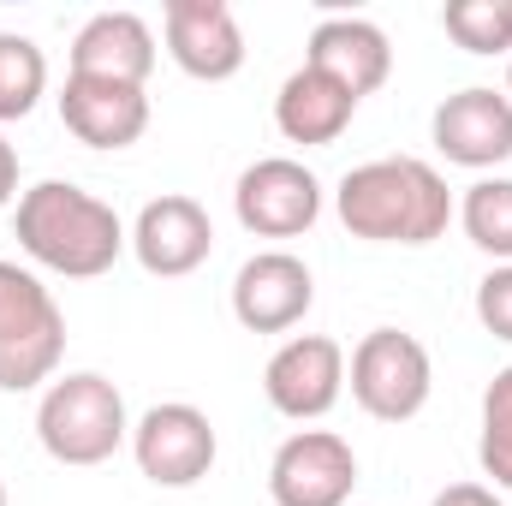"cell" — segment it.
Instances as JSON below:
<instances>
[{
	"label": "cell",
	"mask_w": 512,
	"mask_h": 506,
	"mask_svg": "<svg viewBox=\"0 0 512 506\" xmlns=\"http://www.w3.org/2000/svg\"><path fill=\"white\" fill-rule=\"evenodd\" d=\"M334 209L352 239L370 245H435L453 221V191L447 179L417 161V155H382L364 161L340 179Z\"/></svg>",
	"instance_id": "1"
},
{
	"label": "cell",
	"mask_w": 512,
	"mask_h": 506,
	"mask_svg": "<svg viewBox=\"0 0 512 506\" xmlns=\"http://www.w3.org/2000/svg\"><path fill=\"white\" fill-rule=\"evenodd\" d=\"M12 233L30 262L66 274V280H96L108 274L120 251L131 245V233L120 227V215L90 197L84 185H66V179H42L18 197V215H12Z\"/></svg>",
	"instance_id": "2"
},
{
	"label": "cell",
	"mask_w": 512,
	"mask_h": 506,
	"mask_svg": "<svg viewBox=\"0 0 512 506\" xmlns=\"http://www.w3.org/2000/svg\"><path fill=\"white\" fill-rule=\"evenodd\" d=\"M131 423H126V399L120 387L96 370L48 381L42 405H36V441L54 465H108L126 447Z\"/></svg>",
	"instance_id": "3"
},
{
	"label": "cell",
	"mask_w": 512,
	"mask_h": 506,
	"mask_svg": "<svg viewBox=\"0 0 512 506\" xmlns=\"http://www.w3.org/2000/svg\"><path fill=\"white\" fill-rule=\"evenodd\" d=\"M60 358H66V316L54 292L30 268L0 262V393H30L54 381Z\"/></svg>",
	"instance_id": "4"
},
{
	"label": "cell",
	"mask_w": 512,
	"mask_h": 506,
	"mask_svg": "<svg viewBox=\"0 0 512 506\" xmlns=\"http://www.w3.org/2000/svg\"><path fill=\"white\" fill-rule=\"evenodd\" d=\"M429 352L417 334H399V328H376L358 340L352 352V399L376 417V423H411L423 405H429Z\"/></svg>",
	"instance_id": "5"
},
{
	"label": "cell",
	"mask_w": 512,
	"mask_h": 506,
	"mask_svg": "<svg viewBox=\"0 0 512 506\" xmlns=\"http://www.w3.org/2000/svg\"><path fill=\"white\" fill-rule=\"evenodd\" d=\"M215 453H221L215 423L197 405H185V399L149 405L137 417V429H131V459H137V471L155 489H191V483H203L215 471Z\"/></svg>",
	"instance_id": "6"
},
{
	"label": "cell",
	"mask_w": 512,
	"mask_h": 506,
	"mask_svg": "<svg viewBox=\"0 0 512 506\" xmlns=\"http://www.w3.org/2000/svg\"><path fill=\"white\" fill-rule=\"evenodd\" d=\"M358 489V453L334 429H298L268 465L274 506H346Z\"/></svg>",
	"instance_id": "7"
},
{
	"label": "cell",
	"mask_w": 512,
	"mask_h": 506,
	"mask_svg": "<svg viewBox=\"0 0 512 506\" xmlns=\"http://www.w3.org/2000/svg\"><path fill=\"white\" fill-rule=\"evenodd\" d=\"M233 209H239V227L256 233V239H298L322 215V185H316V173L304 161L268 155V161L239 173Z\"/></svg>",
	"instance_id": "8"
},
{
	"label": "cell",
	"mask_w": 512,
	"mask_h": 506,
	"mask_svg": "<svg viewBox=\"0 0 512 506\" xmlns=\"http://www.w3.org/2000/svg\"><path fill=\"white\" fill-rule=\"evenodd\" d=\"M262 393H268V405H274L280 417H292V423L328 417V411L340 405V393H346V352H340V340H328V334H298V340H286V346L268 358V370H262Z\"/></svg>",
	"instance_id": "9"
},
{
	"label": "cell",
	"mask_w": 512,
	"mask_h": 506,
	"mask_svg": "<svg viewBox=\"0 0 512 506\" xmlns=\"http://www.w3.org/2000/svg\"><path fill=\"white\" fill-rule=\"evenodd\" d=\"M167 54L197 84H227L245 66V30L227 0H167Z\"/></svg>",
	"instance_id": "10"
},
{
	"label": "cell",
	"mask_w": 512,
	"mask_h": 506,
	"mask_svg": "<svg viewBox=\"0 0 512 506\" xmlns=\"http://www.w3.org/2000/svg\"><path fill=\"white\" fill-rule=\"evenodd\" d=\"M131 251H137V262H143L149 274H161V280L197 274V268L209 262V251H215V221H209V209H203L197 197L167 191V197H155V203L137 209Z\"/></svg>",
	"instance_id": "11"
},
{
	"label": "cell",
	"mask_w": 512,
	"mask_h": 506,
	"mask_svg": "<svg viewBox=\"0 0 512 506\" xmlns=\"http://www.w3.org/2000/svg\"><path fill=\"white\" fill-rule=\"evenodd\" d=\"M316 304V280L292 251H256L233 280V316L251 334H286Z\"/></svg>",
	"instance_id": "12"
},
{
	"label": "cell",
	"mask_w": 512,
	"mask_h": 506,
	"mask_svg": "<svg viewBox=\"0 0 512 506\" xmlns=\"http://www.w3.org/2000/svg\"><path fill=\"white\" fill-rule=\"evenodd\" d=\"M435 149L453 167H501L512 161V102L489 84H471L435 108Z\"/></svg>",
	"instance_id": "13"
},
{
	"label": "cell",
	"mask_w": 512,
	"mask_h": 506,
	"mask_svg": "<svg viewBox=\"0 0 512 506\" xmlns=\"http://www.w3.org/2000/svg\"><path fill=\"white\" fill-rule=\"evenodd\" d=\"M304 66L322 72V78H334L352 102H364V96H376V90L387 84L393 48H387V36L370 24V18H322V24L310 30Z\"/></svg>",
	"instance_id": "14"
},
{
	"label": "cell",
	"mask_w": 512,
	"mask_h": 506,
	"mask_svg": "<svg viewBox=\"0 0 512 506\" xmlns=\"http://www.w3.org/2000/svg\"><path fill=\"white\" fill-rule=\"evenodd\" d=\"M60 120L90 149H126L149 131V96L137 84H102V78H66Z\"/></svg>",
	"instance_id": "15"
},
{
	"label": "cell",
	"mask_w": 512,
	"mask_h": 506,
	"mask_svg": "<svg viewBox=\"0 0 512 506\" xmlns=\"http://www.w3.org/2000/svg\"><path fill=\"white\" fill-rule=\"evenodd\" d=\"M155 72V36L137 12H96L72 36V78H102V84H137Z\"/></svg>",
	"instance_id": "16"
},
{
	"label": "cell",
	"mask_w": 512,
	"mask_h": 506,
	"mask_svg": "<svg viewBox=\"0 0 512 506\" xmlns=\"http://www.w3.org/2000/svg\"><path fill=\"white\" fill-rule=\"evenodd\" d=\"M352 114H358V102L334 84V78H322V72H310V66H298L286 84H280V96H274V126L286 143H304V149H322V143H334L340 131L352 126Z\"/></svg>",
	"instance_id": "17"
},
{
	"label": "cell",
	"mask_w": 512,
	"mask_h": 506,
	"mask_svg": "<svg viewBox=\"0 0 512 506\" xmlns=\"http://www.w3.org/2000/svg\"><path fill=\"white\" fill-rule=\"evenodd\" d=\"M48 90V60L30 36L18 30H0V126L6 120H24Z\"/></svg>",
	"instance_id": "18"
},
{
	"label": "cell",
	"mask_w": 512,
	"mask_h": 506,
	"mask_svg": "<svg viewBox=\"0 0 512 506\" xmlns=\"http://www.w3.org/2000/svg\"><path fill=\"white\" fill-rule=\"evenodd\" d=\"M459 221L477 251L512 262V179H477L459 203Z\"/></svg>",
	"instance_id": "19"
},
{
	"label": "cell",
	"mask_w": 512,
	"mask_h": 506,
	"mask_svg": "<svg viewBox=\"0 0 512 506\" xmlns=\"http://www.w3.org/2000/svg\"><path fill=\"white\" fill-rule=\"evenodd\" d=\"M441 24L465 54H512V0H447Z\"/></svg>",
	"instance_id": "20"
},
{
	"label": "cell",
	"mask_w": 512,
	"mask_h": 506,
	"mask_svg": "<svg viewBox=\"0 0 512 506\" xmlns=\"http://www.w3.org/2000/svg\"><path fill=\"white\" fill-rule=\"evenodd\" d=\"M477 459L495 477V489H512V364L483 393V441H477Z\"/></svg>",
	"instance_id": "21"
},
{
	"label": "cell",
	"mask_w": 512,
	"mask_h": 506,
	"mask_svg": "<svg viewBox=\"0 0 512 506\" xmlns=\"http://www.w3.org/2000/svg\"><path fill=\"white\" fill-rule=\"evenodd\" d=\"M477 322L495 340L512 346V262H501L495 274H483V286H477Z\"/></svg>",
	"instance_id": "22"
},
{
	"label": "cell",
	"mask_w": 512,
	"mask_h": 506,
	"mask_svg": "<svg viewBox=\"0 0 512 506\" xmlns=\"http://www.w3.org/2000/svg\"><path fill=\"white\" fill-rule=\"evenodd\" d=\"M429 506H501V495L483 489V483H453V489H441Z\"/></svg>",
	"instance_id": "23"
},
{
	"label": "cell",
	"mask_w": 512,
	"mask_h": 506,
	"mask_svg": "<svg viewBox=\"0 0 512 506\" xmlns=\"http://www.w3.org/2000/svg\"><path fill=\"white\" fill-rule=\"evenodd\" d=\"M12 197H18V149L0 137V209H6Z\"/></svg>",
	"instance_id": "24"
},
{
	"label": "cell",
	"mask_w": 512,
	"mask_h": 506,
	"mask_svg": "<svg viewBox=\"0 0 512 506\" xmlns=\"http://www.w3.org/2000/svg\"><path fill=\"white\" fill-rule=\"evenodd\" d=\"M507 102H512V72H507Z\"/></svg>",
	"instance_id": "25"
},
{
	"label": "cell",
	"mask_w": 512,
	"mask_h": 506,
	"mask_svg": "<svg viewBox=\"0 0 512 506\" xmlns=\"http://www.w3.org/2000/svg\"><path fill=\"white\" fill-rule=\"evenodd\" d=\"M0 506H6V483H0Z\"/></svg>",
	"instance_id": "26"
}]
</instances>
